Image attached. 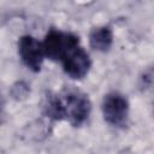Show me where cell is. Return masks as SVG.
<instances>
[{
	"mask_svg": "<svg viewBox=\"0 0 154 154\" xmlns=\"http://www.w3.org/2000/svg\"><path fill=\"white\" fill-rule=\"evenodd\" d=\"M91 103L89 97L76 89H66L51 96L45 105V114L53 120H67L73 126L82 125L89 117Z\"/></svg>",
	"mask_w": 154,
	"mask_h": 154,
	"instance_id": "6da1fadb",
	"label": "cell"
},
{
	"mask_svg": "<svg viewBox=\"0 0 154 154\" xmlns=\"http://www.w3.org/2000/svg\"><path fill=\"white\" fill-rule=\"evenodd\" d=\"M42 46L46 58L63 61L72 51L79 47V38L72 32L51 29L47 32Z\"/></svg>",
	"mask_w": 154,
	"mask_h": 154,
	"instance_id": "7a4b0ae2",
	"label": "cell"
},
{
	"mask_svg": "<svg viewBox=\"0 0 154 154\" xmlns=\"http://www.w3.org/2000/svg\"><path fill=\"white\" fill-rule=\"evenodd\" d=\"M103 119L114 128H123L129 117V101L120 93L112 91L105 95L102 101Z\"/></svg>",
	"mask_w": 154,
	"mask_h": 154,
	"instance_id": "3957f363",
	"label": "cell"
},
{
	"mask_svg": "<svg viewBox=\"0 0 154 154\" xmlns=\"http://www.w3.org/2000/svg\"><path fill=\"white\" fill-rule=\"evenodd\" d=\"M18 52L22 61L28 69L34 72H38L41 70L42 63L46 58L42 42L30 35H24L18 42Z\"/></svg>",
	"mask_w": 154,
	"mask_h": 154,
	"instance_id": "277c9868",
	"label": "cell"
},
{
	"mask_svg": "<svg viewBox=\"0 0 154 154\" xmlns=\"http://www.w3.org/2000/svg\"><path fill=\"white\" fill-rule=\"evenodd\" d=\"M61 64L65 73L75 79H81L87 76L91 67V60L89 58V54L81 46L72 51L61 61Z\"/></svg>",
	"mask_w": 154,
	"mask_h": 154,
	"instance_id": "5b68a950",
	"label": "cell"
},
{
	"mask_svg": "<svg viewBox=\"0 0 154 154\" xmlns=\"http://www.w3.org/2000/svg\"><path fill=\"white\" fill-rule=\"evenodd\" d=\"M89 43L95 51L107 52L113 43L112 29L106 25L94 28L89 34Z\"/></svg>",
	"mask_w": 154,
	"mask_h": 154,
	"instance_id": "8992f818",
	"label": "cell"
},
{
	"mask_svg": "<svg viewBox=\"0 0 154 154\" xmlns=\"http://www.w3.org/2000/svg\"><path fill=\"white\" fill-rule=\"evenodd\" d=\"M26 94H28V88H26V85L23 84L22 82L13 85V88H12V95H13L16 99L25 97Z\"/></svg>",
	"mask_w": 154,
	"mask_h": 154,
	"instance_id": "52a82bcc",
	"label": "cell"
}]
</instances>
